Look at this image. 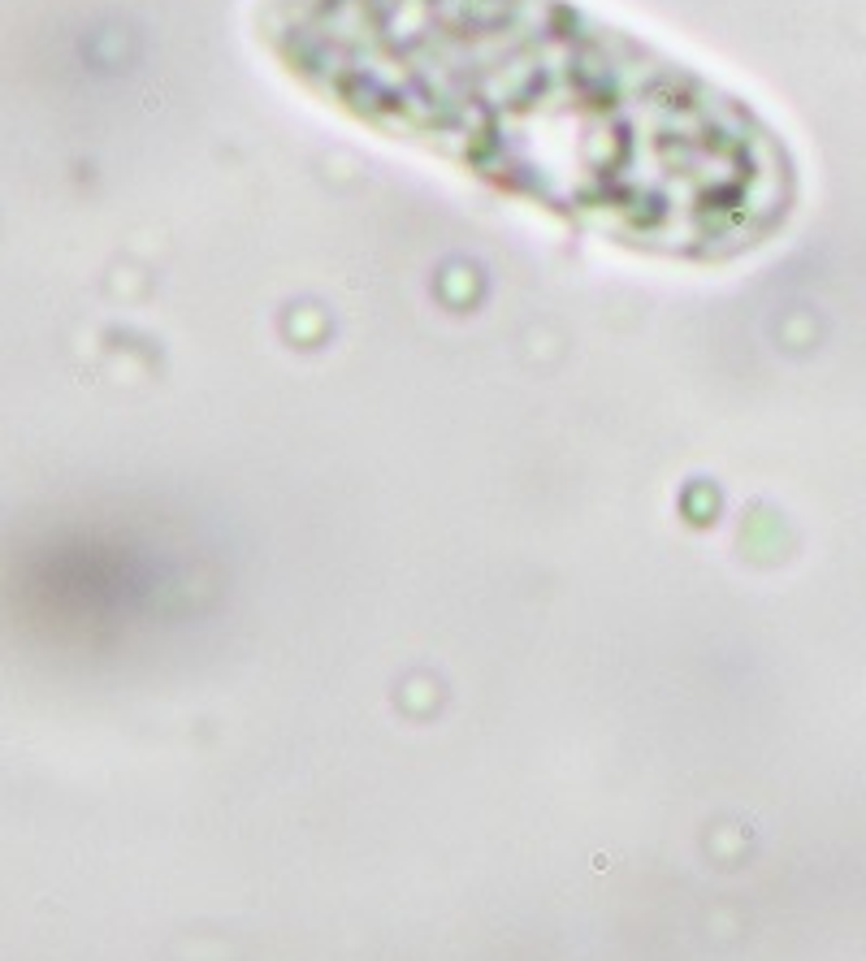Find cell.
I'll return each instance as SVG.
<instances>
[{
    "mask_svg": "<svg viewBox=\"0 0 866 961\" xmlns=\"http://www.w3.org/2000/svg\"><path fill=\"white\" fill-rule=\"evenodd\" d=\"M256 35L338 117L624 252L728 265L797 208L741 91L581 0H260Z\"/></svg>",
    "mask_w": 866,
    "mask_h": 961,
    "instance_id": "cell-1",
    "label": "cell"
}]
</instances>
